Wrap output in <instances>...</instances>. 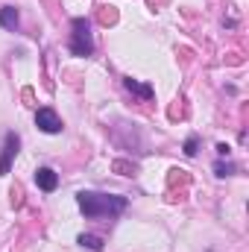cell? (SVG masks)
<instances>
[{
	"instance_id": "6da1fadb",
	"label": "cell",
	"mask_w": 249,
	"mask_h": 252,
	"mask_svg": "<svg viewBox=\"0 0 249 252\" xmlns=\"http://www.w3.org/2000/svg\"><path fill=\"white\" fill-rule=\"evenodd\" d=\"M76 205L85 217L97 220V217H118L126 211V196L121 193H97V190H79L76 193Z\"/></svg>"
},
{
	"instance_id": "7a4b0ae2",
	"label": "cell",
	"mask_w": 249,
	"mask_h": 252,
	"mask_svg": "<svg viewBox=\"0 0 249 252\" xmlns=\"http://www.w3.org/2000/svg\"><path fill=\"white\" fill-rule=\"evenodd\" d=\"M70 53L73 56H91L94 53V38H91V24L85 21V18H73V24H70Z\"/></svg>"
},
{
	"instance_id": "3957f363",
	"label": "cell",
	"mask_w": 249,
	"mask_h": 252,
	"mask_svg": "<svg viewBox=\"0 0 249 252\" xmlns=\"http://www.w3.org/2000/svg\"><path fill=\"white\" fill-rule=\"evenodd\" d=\"M18 147H21V138H18L15 132H6V138H3V153H0V176L9 173L12 158L18 156Z\"/></svg>"
},
{
	"instance_id": "277c9868",
	"label": "cell",
	"mask_w": 249,
	"mask_h": 252,
	"mask_svg": "<svg viewBox=\"0 0 249 252\" xmlns=\"http://www.w3.org/2000/svg\"><path fill=\"white\" fill-rule=\"evenodd\" d=\"M35 126L41 132H47V135H59L62 132V121H59V115L53 109H38L35 112Z\"/></svg>"
},
{
	"instance_id": "5b68a950",
	"label": "cell",
	"mask_w": 249,
	"mask_h": 252,
	"mask_svg": "<svg viewBox=\"0 0 249 252\" xmlns=\"http://www.w3.org/2000/svg\"><path fill=\"white\" fill-rule=\"evenodd\" d=\"M35 185L41 190H56V185H59V176H56V170H50V167H38L35 170Z\"/></svg>"
},
{
	"instance_id": "8992f818",
	"label": "cell",
	"mask_w": 249,
	"mask_h": 252,
	"mask_svg": "<svg viewBox=\"0 0 249 252\" xmlns=\"http://www.w3.org/2000/svg\"><path fill=\"white\" fill-rule=\"evenodd\" d=\"M0 27L3 30H15L18 27V9L15 6H3L0 9Z\"/></svg>"
},
{
	"instance_id": "52a82bcc",
	"label": "cell",
	"mask_w": 249,
	"mask_h": 252,
	"mask_svg": "<svg viewBox=\"0 0 249 252\" xmlns=\"http://www.w3.org/2000/svg\"><path fill=\"white\" fill-rule=\"evenodd\" d=\"M124 85L129 88V91H132V94L144 97V100H150V97H153V88H150V85H141V82H138V79H132V76H126Z\"/></svg>"
},
{
	"instance_id": "ba28073f",
	"label": "cell",
	"mask_w": 249,
	"mask_h": 252,
	"mask_svg": "<svg viewBox=\"0 0 249 252\" xmlns=\"http://www.w3.org/2000/svg\"><path fill=\"white\" fill-rule=\"evenodd\" d=\"M79 247L82 250H91V252H100L103 250V241L97 235H79Z\"/></svg>"
},
{
	"instance_id": "9c48e42d",
	"label": "cell",
	"mask_w": 249,
	"mask_h": 252,
	"mask_svg": "<svg viewBox=\"0 0 249 252\" xmlns=\"http://www.w3.org/2000/svg\"><path fill=\"white\" fill-rule=\"evenodd\" d=\"M196 144H199L196 135H190V138L185 141V156H196Z\"/></svg>"
},
{
	"instance_id": "30bf717a",
	"label": "cell",
	"mask_w": 249,
	"mask_h": 252,
	"mask_svg": "<svg viewBox=\"0 0 249 252\" xmlns=\"http://www.w3.org/2000/svg\"><path fill=\"white\" fill-rule=\"evenodd\" d=\"M232 170H235L232 164H223V161L217 164V176H226V173H232Z\"/></svg>"
}]
</instances>
